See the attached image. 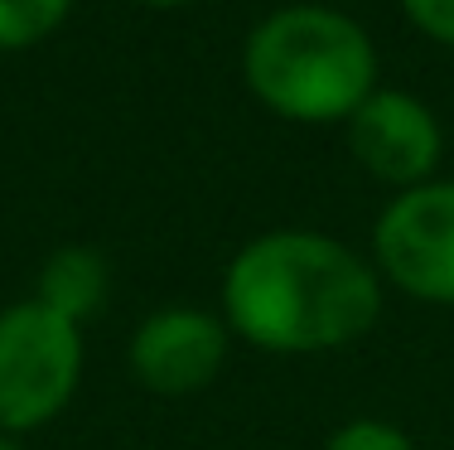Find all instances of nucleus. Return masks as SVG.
I'll use <instances>...</instances> for the list:
<instances>
[{"label":"nucleus","instance_id":"1","mask_svg":"<svg viewBox=\"0 0 454 450\" xmlns=\"http://www.w3.org/2000/svg\"><path fill=\"white\" fill-rule=\"evenodd\" d=\"M382 315L377 266L329 233L276 228L223 272V320L266 353H329L363 339Z\"/></svg>","mask_w":454,"mask_h":450},{"label":"nucleus","instance_id":"2","mask_svg":"<svg viewBox=\"0 0 454 450\" xmlns=\"http://www.w3.org/2000/svg\"><path fill=\"white\" fill-rule=\"evenodd\" d=\"M242 78L286 122H348L377 92V49L329 5H286L247 35Z\"/></svg>","mask_w":454,"mask_h":450},{"label":"nucleus","instance_id":"3","mask_svg":"<svg viewBox=\"0 0 454 450\" xmlns=\"http://www.w3.org/2000/svg\"><path fill=\"white\" fill-rule=\"evenodd\" d=\"M82 383V329L39 300L0 310V431L53 422Z\"/></svg>","mask_w":454,"mask_h":450},{"label":"nucleus","instance_id":"4","mask_svg":"<svg viewBox=\"0 0 454 450\" xmlns=\"http://www.w3.org/2000/svg\"><path fill=\"white\" fill-rule=\"evenodd\" d=\"M377 276L430 305H454V179L402 189L372 228Z\"/></svg>","mask_w":454,"mask_h":450},{"label":"nucleus","instance_id":"5","mask_svg":"<svg viewBox=\"0 0 454 450\" xmlns=\"http://www.w3.org/2000/svg\"><path fill=\"white\" fill-rule=\"evenodd\" d=\"M227 363V320L199 305H169L140 320L131 335V373L160 398H189L208 388Z\"/></svg>","mask_w":454,"mask_h":450},{"label":"nucleus","instance_id":"6","mask_svg":"<svg viewBox=\"0 0 454 450\" xmlns=\"http://www.w3.org/2000/svg\"><path fill=\"white\" fill-rule=\"evenodd\" d=\"M348 150L372 179L396 189H416L435 175L445 136L426 102L411 92L377 88L358 112L348 116Z\"/></svg>","mask_w":454,"mask_h":450},{"label":"nucleus","instance_id":"7","mask_svg":"<svg viewBox=\"0 0 454 450\" xmlns=\"http://www.w3.org/2000/svg\"><path fill=\"white\" fill-rule=\"evenodd\" d=\"M106 286H112V276H106L102 252L73 242V248L49 252V262L39 266L35 300L44 310H53L59 320H68V325H82L88 315H97L106 305Z\"/></svg>","mask_w":454,"mask_h":450},{"label":"nucleus","instance_id":"8","mask_svg":"<svg viewBox=\"0 0 454 450\" xmlns=\"http://www.w3.org/2000/svg\"><path fill=\"white\" fill-rule=\"evenodd\" d=\"M73 0H0V53L29 49L68 20Z\"/></svg>","mask_w":454,"mask_h":450},{"label":"nucleus","instance_id":"9","mask_svg":"<svg viewBox=\"0 0 454 450\" xmlns=\"http://www.w3.org/2000/svg\"><path fill=\"white\" fill-rule=\"evenodd\" d=\"M324 450H416V441H411L402 426L363 416V422L339 426V431L329 436V446H324Z\"/></svg>","mask_w":454,"mask_h":450},{"label":"nucleus","instance_id":"10","mask_svg":"<svg viewBox=\"0 0 454 450\" xmlns=\"http://www.w3.org/2000/svg\"><path fill=\"white\" fill-rule=\"evenodd\" d=\"M402 10L420 35L454 49V0H402Z\"/></svg>","mask_w":454,"mask_h":450},{"label":"nucleus","instance_id":"11","mask_svg":"<svg viewBox=\"0 0 454 450\" xmlns=\"http://www.w3.org/2000/svg\"><path fill=\"white\" fill-rule=\"evenodd\" d=\"M0 450H25V446H20L15 436H5V431H0Z\"/></svg>","mask_w":454,"mask_h":450},{"label":"nucleus","instance_id":"12","mask_svg":"<svg viewBox=\"0 0 454 450\" xmlns=\"http://www.w3.org/2000/svg\"><path fill=\"white\" fill-rule=\"evenodd\" d=\"M145 5H155V10H175V5H184V0H145Z\"/></svg>","mask_w":454,"mask_h":450}]
</instances>
